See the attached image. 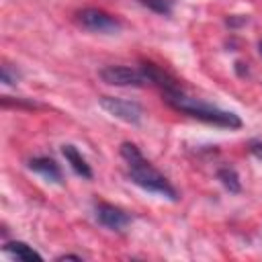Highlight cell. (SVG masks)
<instances>
[{
	"label": "cell",
	"instance_id": "3",
	"mask_svg": "<svg viewBox=\"0 0 262 262\" xmlns=\"http://www.w3.org/2000/svg\"><path fill=\"white\" fill-rule=\"evenodd\" d=\"M78 23L86 29V31H92V33H104V35H115L121 31V23L104 12V10H98V8H84L78 12Z\"/></svg>",
	"mask_w": 262,
	"mask_h": 262
},
{
	"label": "cell",
	"instance_id": "7",
	"mask_svg": "<svg viewBox=\"0 0 262 262\" xmlns=\"http://www.w3.org/2000/svg\"><path fill=\"white\" fill-rule=\"evenodd\" d=\"M141 72L145 74L147 82H149V84H154V86H158L160 90H164V94H170V92L182 90V88H180V84H178V80H176V78H172V76H170L168 72H164L162 68H158L156 63H143V66H141Z\"/></svg>",
	"mask_w": 262,
	"mask_h": 262
},
{
	"label": "cell",
	"instance_id": "16",
	"mask_svg": "<svg viewBox=\"0 0 262 262\" xmlns=\"http://www.w3.org/2000/svg\"><path fill=\"white\" fill-rule=\"evenodd\" d=\"M57 260H82V256H78V254H61V256H57Z\"/></svg>",
	"mask_w": 262,
	"mask_h": 262
},
{
	"label": "cell",
	"instance_id": "14",
	"mask_svg": "<svg viewBox=\"0 0 262 262\" xmlns=\"http://www.w3.org/2000/svg\"><path fill=\"white\" fill-rule=\"evenodd\" d=\"M250 151H252L258 160H262V141H260V139H252V141H250Z\"/></svg>",
	"mask_w": 262,
	"mask_h": 262
},
{
	"label": "cell",
	"instance_id": "8",
	"mask_svg": "<svg viewBox=\"0 0 262 262\" xmlns=\"http://www.w3.org/2000/svg\"><path fill=\"white\" fill-rule=\"evenodd\" d=\"M29 168L37 174H41L47 182H55V184H61V170L57 166V162L53 158H45V156H39V158H31L29 160Z\"/></svg>",
	"mask_w": 262,
	"mask_h": 262
},
{
	"label": "cell",
	"instance_id": "11",
	"mask_svg": "<svg viewBox=\"0 0 262 262\" xmlns=\"http://www.w3.org/2000/svg\"><path fill=\"white\" fill-rule=\"evenodd\" d=\"M217 178L221 180V184L229 190V192H233V194H237L239 190H242V182H239V176H237V172L233 170V168H229V166H223V168H219L217 170Z\"/></svg>",
	"mask_w": 262,
	"mask_h": 262
},
{
	"label": "cell",
	"instance_id": "18",
	"mask_svg": "<svg viewBox=\"0 0 262 262\" xmlns=\"http://www.w3.org/2000/svg\"><path fill=\"white\" fill-rule=\"evenodd\" d=\"M258 51H260V55H262V41L258 43Z\"/></svg>",
	"mask_w": 262,
	"mask_h": 262
},
{
	"label": "cell",
	"instance_id": "15",
	"mask_svg": "<svg viewBox=\"0 0 262 262\" xmlns=\"http://www.w3.org/2000/svg\"><path fill=\"white\" fill-rule=\"evenodd\" d=\"M225 23H227V27H239V25L248 23V18H246V16H239V18H233V16H229Z\"/></svg>",
	"mask_w": 262,
	"mask_h": 262
},
{
	"label": "cell",
	"instance_id": "10",
	"mask_svg": "<svg viewBox=\"0 0 262 262\" xmlns=\"http://www.w3.org/2000/svg\"><path fill=\"white\" fill-rule=\"evenodd\" d=\"M4 252H8L10 256H14L18 260H25V262H33V260L35 262H41L43 260V256L39 252H35L25 242H8V244H4Z\"/></svg>",
	"mask_w": 262,
	"mask_h": 262
},
{
	"label": "cell",
	"instance_id": "9",
	"mask_svg": "<svg viewBox=\"0 0 262 262\" xmlns=\"http://www.w3.org/2000/svg\"><path fill=\"white\" fill-rule=\"evenodd\" d=\"M61 154H63V158L68 160V164L72 166V170H74L78 176H82V178H92V168H90V164L82 158V154L76 149V145L63 143V145H61Z\"/></svg>",
	"mask_w": 262,
	"mask_h": 262
},
{
	"label": "cell",
	"instance_id": "5",
	"mask_svg": "<svg viewBox=\"0 0 262 262\" xmlns=\"http://www.w3.org/2000/svg\"><path fill=\"white\" fill-rule=\"evenodd\" d=\"M100 80L111 86H147V78L141 70H133L127 66H106L100 70Z\"/></svg>",
	"mask_w": 262,
	"mask_h": 262
},
{
	"label": "cell",
	"instance_id": "6",
	"mask_svg": "<svg viewBox=\"0 0 262 262\" xmlns=\"http://www.w3.org/2000/svg\"><path fill=\"white\" fill-rule=\"evenodd\" d=\"M94 213H96V221L102 227L113 229V231H121L131 223V215L129 213H125L123 209H119L115 205H108V203H98Z\"/></svg>",
	"mask_w": 262,
	"mask_h": 262
},
{
	"label": "cell",
	"instance_id": "12",
	"mask_svg": "<svg viewBox=\"0 0 262 262\" xmlns=\"http://www.w3.org/2000/svg\"><path fill=\"white\" fill-rule=\"evenodd\" d=\"M137 2L162 16H170L174 10V4H176V0H137Z\"/></svg>",
	"mask_w": 262,
	"mask_h": 262
},
{
	"label": "cell",
	"instance_id": "17",
	"mask_svg": "<svg viewBox=\"0 0 262 262\" xmlns=\"http://www.w3.org/2000/svg\"><path fill=\"white\" fill-rule=\"evenodd\" d=\"M244 66H246V63H242V61H235V70H237V74H239V76L248 74V72H244Z\"/></svg>",
	"mask_w": 262,
	"mask_h": 262
},
{
	"label": "cell",
	"instance_id": "13",
	"mask_svg": "<svg viewBox=\"0 0 262 262\" xmlns=\"http://www.w3.org/2000/svg\"><path fill=\"white\" fill-rule=\"evenodd\" d=\"M0 78H2V82H4L6 86H14V84H16V80H18V72H16V70H12L8 63H4V66H2V70H0Z\"/></svg>",
	"mask_w": 262,
	"mask_h": 262
},
{
	"label": "cell",
	"instance_id": "2",
	"mask_svg": "<svg viewBox=\"0 0 262 262\" xmlns=\"http://www.w3.org/2000/svg\"><path fill=\"white\" fill-rule=\"evenodd\" d=\"M166 102L180 111V113H186L203 123H209V125H217V127H225V129H239L242 127V119L231 113V111H223V108H217L209 102H203L199 98H192L188 94H184L182 90H176V92H170V94H164Z\"/></svg>",
	"mask_w": 262,
	"mask_h": 262
},
{
	"label": "cell",
	"instance_id": "4",
	"mask_svg": "<svg viewBox=\"0 0 262 262\" xmlns=\"http://www.w3.org/2000/svg\"><path fill=\"white\" fill-rule=\"evenodd\" d=\"M98 102L115 119H121L129 125H139L141 123L143 108L133 100H125V98H117V96H102Z\"/></svg>",
	"mask_w": 262,
	"mask_h": 262
},
{
	"label": "cell",
	"instance_id": "1",
	"mask_svg": "<svg viewBox=\"0 0 262 262\" xmlns=\"http://www.w3.org/2000/svg\"><path fill=\"white\" fill-rule=\"evenodd\" d=\"M119 151H121L123 160H125L127 166H129V178H131L137 186H141V188L147 190V192L162 194V196H166V199H170V201H178L176 188L168 182V178H166L160 170H156V168L143 158V154L139 151V147H137L135 143L125 141V143H121V149H119Z\"/></svg>",
	"mask_w": 262,
	"mask_h": 262
}]
</instances>
